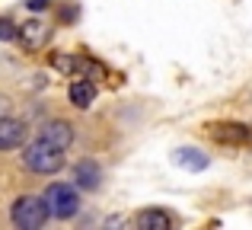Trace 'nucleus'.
I'll return each mask as SVG.
<instances>
[{"label": "nucleus", "mask_w": 252, "mask_h": 230, "mask_svg": "<svg viewBox=\"0 0 252 230\" xmlns=\"http://www.w3.org/2000/svg\"><path fill=\"white\" fill-rule=\"evenodd\" d=\"M23 163L32 169V173L51 176V173H58V169L64 166V150L38 137L35 144H29V147H26V154H23Z\"/></svg>", "instance_id": "nucleus-1"}, {"label": "nucleus", "mask_w": 252, "mask_h": 230, "mask_svg": "<svg viewBox=\"0 0 252 230\" xmlns=\"http://www.w3.org/2000/svg\"><path fill=\"white\" fill-rule=\"evenodd\" d=\"M48 205L45 198H35V195H23V198L13 201V224L19 230H38L48 221Z\"/></svg>", "instance_id": "nucleus-2"}, {"label": "nucleus", "mask_w": 252, "mask_h": 230, "mask_svg": "<svg viewBox=\"0 0 252 230\" xmlns=\"http://www.w3.org/2000/svg\"><path fill=\"white\" fill-rule=\"evenodd\" d=\"M45 205L55 218H74L77 208H80V198H77V189L74 186H64V182H55V186L45 189Z\"/></svg>", "instance_id": "nucleus-3"}, {"label": "nucleus", "mask_w": 252, "mask_h": 230, "mask_svg": "<svg viewBox=\"0 0 252 230\" xmlns=\"http://www.w3.org/2000/svg\"><path fill=\"white\" fill-rule=\"evenodd\" d=\"M51 67L55 70H61V74H67V77H102L105 74V67L99 61H93V58H86V55H51Z\"/></svg>", "instance_id": "nucleus-4"}, {"label": "nucleus", "mask_w": 252, "mask_h": 230, "mask_svg": "<svg viewBox=\"0 0 252 230\" xmlns=\"http://www.w3.org/2000/svg\"><path fill=\"white\" fill-rule=\"evenodd\" d=\"M48 35H51V29L42 23V19H29V23H23V26H19V32H16V38L23 42L26 51L45 48V45H48Z\"/></svg>", "instance_id": "nucleus-5"}, {"label": "nucleus", "mask_w": 252, "mask_h": 230, "mask_svg": "<svg viewBox=\"0 0 252 230\" xmlns=\"http://www.w3.org/2000/svg\"><path fill=\"white\" fill-rule=\"evenodd\" d=\"M208 134L214 137V141L220 144H246L252 141V131L246 128V125H208Z\"/></svg>", "instance_id": "nucleus-6"}, {"label": "nucleus", "mask_w": 252, "mask_h": 230, "mask_svg": "<svg viewBox=\"0 0 252 230\" xmlns=\"http://www.w3.org/2000/svg\"><path fill=\"white\" fill-rule=\"evenodd\" d=\"M26 141V125L16 118H0V150H13Z\"/></svg>", "instance_id": "nucleus-7"}, {"label": "nucleus", "mask_w": 252, "mask_h": 230, "mask_svg": "<svg viewBox=\"0 0 252 230\" xmlns=\"http://www.w3.org/2000/svg\"><path fill=\"white\" fill-rule=\"evenodd\" d=\"M42 141H48V144H55V147L67 150L70 141H74V128H70L67 122H48L42 128Z\"/></svg>", "instance_id": "nucleus-8"}, {"label": "nucleus", "mask_w": 252, "mask_h": 230, "mask_svg": "<svg viewBox=\"0 0 252 230\" xmlns=\"http://www.w3.org/2000/svg\"><path fill=\"white\" fill-rule=\"evenodd\" d=\"M67 96H70V102H74L77 109H90V106H93V99H96V83L86 80V77H80V80L70 83Z\"/></svg>", "instance_id": "nucleus-9"}, {"label": "nucleus", "mask_w": 252, "mask_h": 230, "mask_svg": "<svg viewBox=\"0 0 252 230\" xmlns=\"http://www.w3.org/2000/svg\"><path fill=\"white\" fill-rule=\"evenodd\" d=\"M74 176H77V186L86 189V192L99 189V179H102V173H99V166L93 160H80V163H77V169H74Z\"/></svg>", "instance_id": "nucleus-10"}, {"label": "nucleus", "mask_w": 252, "mask_h": 230, "mask_svg": "<svg viewBox=\"0 0 252 230\" xmlns=\"http://www.w3.org/2000/svg\"><path fill=\"white\" fill-rule=\"evenodd\" d=\"M137 227L141 230H169L172 227V218L160 208H147V211L137 214Z\"/></svg>", "instance_id": "nucleus-11"}, {"label": "nucleus", "mask_w": 252, "mask_h": 230, "mask_svg": "<svg viewBox=\"0 0 252 230\" xmlns=\"http://www.w3.org/2000/svg\"><path fill=\"white\" fill-rule=\"evenodd\" d=\"M172 160L179 163V166H185V169H204L208 166V154H201L198 147H182V150H176V157Z\"/></svg>", "instance_id": "nucleus-12"}, {"label": "nucleus", "mask_w": 252, "mask_h": 230, "mask_svg": "<svg viewBox=\"0 0 252 230\" xmlns=\"http://www.w3.org/2000/svg\"><path fill=\"white\" fill-rule=\"evenodd\" d=\"M16 32H19V26L13 23V19H0V42H10V38H16Z\"/></svg>", "instance_id": "nucleus-13"}, {"label": "nucleus", "mask_w": 252, "mask_h": 230, "mask_svg": "<svg viewBox=\"0 0 252 230\" xmlns=\"http://www.w3.org/2000/svg\"><path fill=\"white\" fill-rule=\"evenodd\" d=\"M26 6H29V10H45L48 0H26Z\"/></svg>", "instance_id": "nucleus-14"}]
</instances>
